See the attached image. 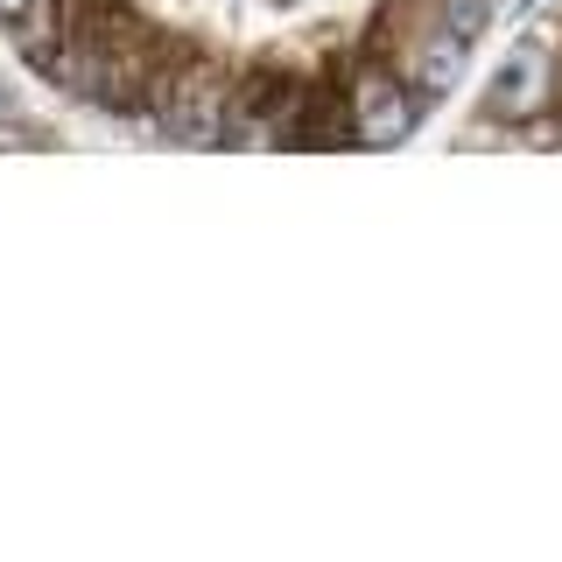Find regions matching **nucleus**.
<instances>
[{
	"label": "nucleus",
	"mask_w": 562,
	"mask_h": 562,
	"mask_svg": "<svg viewBox=\"0 0 562 562\" xmlns=\"http://www.w3.org/2000/svg\"><path fill=\"white\" fill-rule=\"evenodd\" d=\"M155 127L176 148H233V64L190 49L155 92Z\"/></svg>",
	"instance_id": "1"
},
{
	"label": "nucleus",
	"mask_w": 562,
	"mask_h": 562,
	"mask_svg": "<svg viewBox=\"0 0 562 562\" xmlns=\"http://www.w3.org/2000/svg\"><path fill=\"white\" fill-rule=\"evenodd\" d=\"M555 92H562V29H535L520 49H506L499 70H492L479 113L492 127H527V120H541L555 105Z\"/></svg>",
	"instance_id": "2"
},
{
	"label": "nucleus",
	"mask_w": 562,
	"mask_h": 562,
	"mask_svg": "<svg viewBox=\"0 0 562 562\" xmlns=\"http://www.w3.org/2000/svg\"><path fill=\"white\" fill-rule=\"evenodd\" d=\"M429 105L436 99L422 92L415 78H401L394 64L351 70V140H359V148H394V140H408Z\"/></svg>",
	"instance_id": "3"
},
{
	"label": "nucleus",
	"mask_w": 562,
	"mask_h": 562,
	"mask_svg": "<svg viewBox=\"0 0 562 562\" xmlns=\"http://www.w3.org/2000/svg\"><path fill=\"white\" fill-rule=\"evenodd\" d=\"M295 99H303V70L289 64H239L233 70V148H246V140H274L281 127H289Z\"/></svg>",
	"instance_id": "4"
},
{
	"label": "nucleus",
	"mask_w": 562,
	"mask_h": 562,
	"mask_svg": "<svg viewBox=\"0 0 562 562\" xmlns=\"http://www.w3.org/2000/svg\"><path fill=\"white\" fill-rule=\"evenodd\" d=\"M464 57H471V43L464 35H450V29H436V22H422L415 35H408V49H401V78H415L429 99H443L457 78H464Z\"/></svg>",
	"instance_id": "5"
},
{
	"label": "nucleus",
	"mask_w": 562,
	"mask_h": 562,
	"mask_svg": "<svg viewBox=\"0 0 562 562\" xmlns=\"http://www.w3.org/2000/svg\"><path fill=\"white\" fill-rule=\"evenodd\" d=\"M43 8H49V0H0V29H8V35H14V29H29Z\"/></svg>",
	"instance_id": "6"
},
{
	"label": "nucleus",
	"mask_w": 562,
	"mask_h": 562,
	"mask_svg": "<svg viewBox=\"0 0 562 562\" xmlns=\"http://www.w3.org/2000/svg\"><path fill=\"white\" fill-rule=\"evenodd\" d=\"M8 120H22V99H14L8 85H0V127H8Z\"/></svg>",
	"instance_id": "7"
},
{
	"label": "nucleus",
	"mask_w": 562,
	"mask_h": 562,
	"mask_svg": "<svg viewBox=\"0 0 562 562\" xmlns=\"http://www.w3.org/2000/svg\"><path fill=\"white\" fill-rule=\"evenodd\" d=\"M274 8H295V0H274Z\"/></svg>",
	"instance_id": "8"
}]
</instances>
